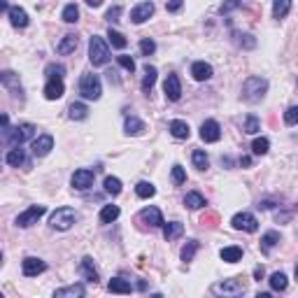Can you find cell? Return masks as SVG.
<instances>
[{"label":"cell","mask_w":298,"mask_h":298,"mask_svg":"<svg viewBox=\"0 0 298 298\" xmlns=\"http://www.w3.org/2000/svg\"><path fill=\"white\" fill-rule=\"evenodd\" d=\"M266 94H268V80H264V77H247L242 84V91H240V96H242V100L247 102H258L264 100Z\"/></svg>","instance_id":"obj_1"},{"label":"cell","mask_w":298,"mask_h":298,"mask_svg":"<svg viewBox=\"0 0 298 298\" xmlns=\"http://www.w3.org/2000/svg\"><path fill=\"white\" fill-rule=\"evenodd\" d=\"M88 61L94 63L96 68L98 66H105L110 61V49H108V42L98 38V35H91L88 40Z\"/></svg>","instance_id":"obj_2"},{"label":"cell","mask_w":298,"mask_h":298,"mask_svg":"<svg viewBox=\"0 0 298 298\" xmlns=\"http://www.w3.org/2000/svg\"><path fill=\"white\" fill-rule=\"evenodd\" d=\"M80 94L86 98V100H98L102 94V84H100V77L98 74H82L80 80Z\"/></svg>","instance_id":"obj_3"},{"label":"cell","mask_w":298,"mask_h":298,"mask_svg":"<svg viewBox=\"0 0 298 298\" xmlns=\"http://www.w3.org/2000/svg\"><path fill=\"white\" fill-rule=\"evenodd\" d=\"M33 136H35L33 124H19L16 128H10V133L2 138V142L10 144V147H21V144L26 142V140H30Z\"/></svg>","instance_id":"obj_4"},{"label":"cell","mask_w":298,"mask_h":298,"mask_svg":"<svg viewBox=\"0 0 298 298\" xmlns=\"http://www.w3.org/2000/svg\"><path fill=\"white\" fill-rule=\"evenodd\" d=\"M77 222V212L72 208H58V210L49 217V226L54 230H68L72 228V224Z\"/></svg>","instance_id":"obj_5"},{"label":"cell","mask_w":298,"mask_h":298,"mask_svg":"<svg viewBox=\"0 0 298 298\" xmlns=\"http://www.w3.org/2000/svg\"><path fill=\"white\" fill-rule=\"evenodd\" d=\"M212 294H217V296H242L244 282L242 280H224V282L212 284Z\"/></svg>","instance_id":"obj_6"},{"label":"cell","mask_w":298,"mask_h":298,"mask_svg":"<svg viewBox=\"0 0 298 298\" xmlns=\"http://www.w3.org/2000/svg\"><path fill=\"white\" fill-rule=\"evenodd\" d=\"M44 212H47L44 205H30L28 210H24L19 217H16V226H19V228H28V226H33V224H38V219H40Z\"/></svg>","instance_id":"obj_7"},{"label":"cell","mask_w":298,"mask_h":298,"mask_svg":"<svg viewBox=\"0 0 298 298\" xmlns=\"http://www.w3.org/2000/svg\"><path fill=\"white\" fill-rule=\"evenodd\" d=\"M230 226L236 230H247V233H256L258 228V219L250 212H238L236 217L230 219Z\"/></svg>","instance_id":"obj_8"},{"label":"cell","mask_w":298,"mask_h":298,"mask_svg":"<svg viewBox=\"0 0 298 298\" xmlns=\"http://www.w3.org/2000/svg\"><path fill=\"white\" fill-rule=\"evenodd\" d=\"M163 94H166V98H168L170 102H177L182 98V82H180V77H177L175 72H170L168 77H166V82H163Z\"/></svg>","instance_id":"obj_9"},{"label":"cell","mask_w":298,"mask_h":298,"mask_svg":"<svg viewBox=\"0 0 298 298\" xmlns=\"http://www.w3.org/2000/svg\"><path fill=\"white\" fill-rule=\"evenodd\" d=\"M94 170H88V168H80V170H74L72 177H70V184H72L74 189H80V191H86L94 186Z\"/></svg>","instance_id":"obj_10"},{"label":"cell","mask_w":298,"mask_h":298,"mask_svg":"<svg viewBox=\"0 0 298 298\" xmlns=\"http://www.w3.org/2000/svg\"><path fill=\"white\" fill-rule=\"evenodd\" d=\"M152 14H154V2H152V0H144V2H138V5L130 10V21L140 26V24H144Z\"/></svg>","instance_id":"obj_11"},{"label":"cell","mask_w":298,"mask_h":298,"mask_svg":"<svg viewBox=\"0 0 298 298\" xmlns=\"http://www.w3.org/2000/svg\"><path fill=\"white\" fill-rule=\"evenodd\" d=\"M47 270V264L38 256H26L21 261V272L26 275V278H35V275H40V272Z\"/></svg>","instance_id":"obj_12"},{"label":"cell","mask_w":298,"mask_h":298,"mask_svg":"<svg viewBox=\"0 0 298 298\" xmlns=\"http://www.w3.org/2000/svg\"><path fill=\"white\" fill-rule=\"evenodd\" d=\"M63 94H66L63 77H49L47 84H44V98H47V100H58Z\"/></svg>","instance_id":"obj_13"},{"label":"cell","mask_w":298,"mask_h":298,"mask_svg":"<svg viewBox=\"0 0 298 298\" xmlns=\"http://www.w3.org/2000/svg\"><path fill=\"white\" fill-rule=\"evenodd\" d=\"M200 138H203V142H219L222 126H219L214 119H208V122H203V126H200Z\"/></svg>","instance_id":"obj_14"},{"label":"cell","mask_w":298,"mask_h":298,"mask_svg":"<svg viewBox=\"0 0 298 298\" xmlns=\"http://www.w3.org/2000/svg\"><path fill=\"white\" fill-rule=\"evenodd\" d=\"M0 82H2V86H7L10 91H12L14 98L24 100V88H21V82H19V77H16V74L10 72V70H5V72L0 74Z\"/></svg>","instance_id":"obj_15"},{"label":"cell","mask_w":298,"mask_h":298,"mask_svg":"<svg viewBox=\"0 0 298 298\" xmlns=\"http://www.w3.org/2000/svg\"><path fill=\"white\" fill-rule=\"evenodd\" d=\"M30 149H33V156H47L52 149H54V138L52 136H38L33 140V144H30Z\"/></svg>","instance_id":"obj_16"},{"label":"cell","mask_w":298,"mask_h":298,"mask_svg":"<svg viewBox=\"0 0 298 298\" xmlns=\"http://www.w3.org/2000/svg\"><path fill=\"white\" fill-rule=\"evenodd\" d=\"M140 222H144V224H149V228H158V226H163V214H161V210L158 208H144L142 212H140Z\"/></svg>","instance_id":"obj_17"},{"label":"cell","mask_w":298,"mask_h":298,"mask_svg":"<svg viewBox=\"0 0 298 298\" xmlns=\"http://www.w3.org/2000/svg\"><path fill=\"white\" fill-rule=\"evenodd\" d=\"M214 74V70H212L210 63H205V61H196L194 66H191V77L196 82H208Z\"/></svg>","instance_id":"obj_18"},{"label":"cell","mask_w":298,"mask_h":298,"mask_svg":"<svg viewBox=\"0 0 298 298\" xmlns=\"http://www.w3.org/2000/svg\"><path fill=\"white\" fill-rule=\"evenodd\" d=\"M80 272H82V278L86 280V282H91V284H98V270H96L94 258H91V256H84V258H82Z\"/></svg>","instance_id":"obj_19"},{"label":"cell","mask_w":298,"mask_h":298,"mask_svg":"<svg viewBox=\"0 0 298 298\" xmlns=\"http://www.w3.org/2000/svg\"><path fill=\"white\" fill-rule=\"evenodd\" d=\"M5 163L7 166H12V168H19V166H30L28 163V158H26V154H24V149H19V147H14V149H10L5 154Z\"/></svg>","instance_id":"obj_20"},{"label":"cell","mask_w":298,"mask_h":298,"mask_svg":"<svg viewBox=\"0 0 298 298\" xmlns=\"http://www.w3.org/2000/svg\"><path fill=\"white\" fill-rule=\"evenodd\" d=\"M7 16H10V24H12L14 28H26L28 26V14L24 7H10V12H7Z\"/></svg>","instance_id":"obj_21"},{"label":"cell","mask_w":298,"mask_h":298,"mask_svg":"<svg viewBox=\"0 0 298 298\" xmlns=\"http://www.w3.org/2000/svg\"><path fill=\"white\" fill-rule=\"evenodd\" d=\"M124 130H126V136H142L147 126H144L142 119H138V116H126V122H124Z\"/></svg>","instance_id":"obj_22"},{"label":"cell","mask_w":298,"mask_h":298,"mask_svg":"<svg viewBox=\"0 0 298 298\" xmlns=\"http://www.w3.org/2000/svg\"><path fill=\"white\" fill-rule=\"evenodd\" d=\"M170 136L177 138V140H186V138L191 136V128H189V124L182 122V119H172L170 122Z\"/></svg>","instance_id":"obj_23"},{"label":"cell","mask_w":298,"mask_h":298,"mask_svg":"<svg viewBox=\"0 0 298 298\" xmlns=\"http://www.w3.org/2000/svg\"><path fill=\"white\" fill-rule=\"evenodd\" d=\"M86 294L84 284H70V286H63V289H56L54 298H82Z\"/></svg>","instance_id":"obj_24"},{"label":"cell","mask_w":298,"mask_h":298,"mask_svg":"<svg viewBox=\"0 0 298 298\" xmlns=\"http://www.w3.org/2000/svg\"><path fill=\"white\" fill-rule=\"evenodd\" d=\"M77 44H80V38H77V35H63V40L58 42L56 52H58L61 56H68L77 49Z\"/></svg>","instance_id":"obj_25"},{"label":"cell","mask_w":298,"mask_h":298,"mask_svg":"<svg viewBox=\"0 0 298 298\" xmlns=\"http://www.w3.org/2000/svg\"><path fill=\"white\" fill-rule=\"evenodd\" d=\"M182 233H184V224L182 222H168V224H163V238H166L168 242L177 240Z\"/></svg>","instance_id":"obj_26"},{"label":"cell","mask_w":298,"mask_h":298,"mask_svg":"<svg viewBox=\"0 0 298 298\" xmlns=\"http://www.w3.org/2000/svg\"><path fill=\"white\" fill-rule=\"evenodd\" d=\"M280 240H282V236H280L278 230H268V233H264V238H261V252L264 254H270L272 247H278Z\"/></svg>","instance_id":"obj_27"},{"label":"cell","mask_w":298,"mask_h":298,"mask_svg":"<svg viewBox=\"0 0 298 298\" xmlns=\"http://www.w3.org/2000/svg\"><path fill=\"white\" fill-rule=\"evenodd\" d=\"M219 256H222V261H226V264H238V261L242 258V247H238V244L224 247V250L219 252Z\"/></svg>","instance_id":"obj_28"},{"label":"cell","mask_w":298,"mask_h":298,"mask_svg":"<svg viewBox=\"0 0 298 298\" xmlns=\"http://www.w3.org/2000/svg\"><path fill=\"white\" fill-rule=\"evenodd\" d=\"M292 10V0H272V19L282 21Z\"/></svg>","instance_id":"obj_29"},{"label":"cell","mask_w":298,"mask_h":298,"mask_svg":"<svg viewBox=\"0 0 298 298\" xmlns=\"http://www.w3.org/2000/svg\"><path fill=\"white\" fill-rule=\"evenodd\" d=\"M108 289L112 294H130V292H133L130 282H128V280H124V278H112V280H110V284H108Z\"/></svg>","instance_id":"obj_30"},{"label":"cell","mask_w":298,"mask_h":298,"mask_svg":"<svg viewBox=\"0 0 298 298\" xmlns=\"http://www.w3.org/2000/svg\"><path fill=\"white\" fill-rule=\"evenodd\" d=\"M68 116L72 119V122H84L88 116V108L84 105V102H72L68 108Z\"/></svg>","instance_id":"obj_31"},{"label":"cell","mask_w":298,"mask_h":298,"mask_svg":"<svg viewBox=\"0 0 298 298\" xmlns=\"http://www.w3.org/2000/svg\"><path fill=\"white\" fill-rule=\"evenodd\" d=\"M156 68L154 66H144V77H142V84H140V86H142V91L144 94H149V91H152V88H154V84H156Z\"/></svg>","instance_id":"obj_32"},{"label":"cell","mask_w":298,"mask_h":298,"mask_svg":"<svg viewBox=\"0 0 298 298\" xmlns=\"http://www.w3.org/2000/svg\"><path fill=\"white\" fill-rule=\"evenodd\" d=\"M184 205L189 208V210H200V208H205V198L198 194V191H189L186 196H184Z\"/></svg>","instance_id":"obj_33"},{"label":"cell","mask_w":298,"mask_h":298,"mask_svg":"<svg viewBox=\"0 0 298 298\" xmlns=\"http://www.w3.org/2000/svg\"><path fill=\"white\" fill-rule=\"evenodd\" d=\"M191 161H194V168H198V170H208V168H210V158H208V154H205L203 149H194Z\"/></svg>","instance_id":"obj_34"},{"label":"cell","mask_w":298,"mask_h":298,"mask_svg":"<svg viewBox=\"0 0 298 298\" xmlns=\"http://www.w3.org/2000/svg\"><path fill=\"white\" fill-rule=\"evenodd\" d=\"M198 247H200V244H198V240H189V242L184 244V247H182V254H180L184 264H191V261H194V256H196Z\"/></svg>","instance_id":"obj_35"},{"label":"cell","mask_w":298,"mask_h":298,"mask_svg":"<svg viewBox=\"0 0 298 298\" xmlns=\"http://www.w3.org/2000/svg\"><path fill=\"white\" fill-rule=\"evenodd\" d=\"M61 19L66 21V24H77V21H80V7L74 5V2H70V5H66V7H63Z\"/></svg>","instance_id":"obj_36"},{"label":"cell","mask_w":298,"mask_h":298,"mask_svg":"<svg viewBox=\"0 0 298 298\" xmlns=\"http://www.w3.org/2000/svg\"><path fill=\"white\" fill-rule=\"evenodd\" d=\"M119 214H122V212H119L116 205H105V208L100 210V222L102 224H112V222L119 219Z\"/></svg>","instance_id":"obj_37"},{"label":"cell","mask_w":298,"mask_h":298,"mask_svg":"<svg viewBox=\"0 0 298 298\" xmlns=\"http://www.w3.org/2000/svg\"><path fill=\"white\" fill-rule=\"evenodd\" d=\"M268 282H270V289H272V292H284L286 284H289V282H286V275H284V272H280V270L272 272Z\"/></svg>","instance_id":"obj_38"},{"label":"cell","mask_w":298,"mask_h":298,"mask_svg":"<svg viewBox=\"0 0 298 298\" xmlns=\"http://www.w3.org/2000/svg\"><path fill=\"white\" fill-rule=\"evenodd\" d=\"M108 38H110V42H112V47L114 49H126V44H128V40H126L119 30H114V28H110L108 30Z\"/></svg>","instance_id":"obj_39"},{"label":"cell","mask_w":298,"mask_h":298,"mask_svg":"<svg viewBox=\"0 0 298 298\" xmlns=\"http://www.w3.org/2000/svg\"><path fill=\"white\" fill-rule=\"evenodd\" d=\"M233 38H236V44H238V47H244V49H254V47H256V40H254V35L233 33Z\"/></svg>","instance_id":"obj_40"},{"label":"cell","mask_w":298,"mask_h":298,"mask_svg":"<svg viewBox=\"0 0 298 298\" xmlns=\"http://www.w3.org/2000/svg\"><path fill=\"white\" fill-rule=\"evenodd\" d=\"M268 149H270V140H268V138H256V140L252 142V152L256 156L268 154Z\"/></svg>","instance_id":"obj_41"},{"label":"cell","mask_w":298,"mask_h":298,"mask_svg":"<svg viewBox=\"0 0 298 298\" xmlns=\"http://www.w3.org/2000/svg\"><path fill=\"white\" fill-rule=\"evenodd\" d=\"M105 191L110 196H119L122 194V180L119 177H105Z\"/></svg>","instance_id":"obj_42"},{"label":"cell","mask_w":298,"mask_h":298,"mask_svg":"<svg viewBox=\"0 0 298 298\" xmlns=\"http://www.w3.org/2000/svg\"><path fill=\"white\" fill-rule=\"evenodd\" d=\"M136 194L140 198H152L156 194V186L152 182H138V186H136Z\"/></svg>","instance_id":"obj_43"},{"label":"cell","mask_w":298,"mask_h":298,"mask_svg":"<svg viewBox=\"0 0 298 298\" xmlns=\"http://www.w3.org/2000/svg\"><path fill=\"white\" fill-rule=\"evenodd\" d=\"M242 130H244V133H250V136L258 133V130H261V124H258L256 116H254V114L247 116V119H244V124H242Z\"/></svg>","instance_id":"obj_44"},{"label":"cell","mask_w":298,"mask_h":298,"mask_svg":"<svg viewBox=\"0 0 298 298\" xmlns=\"http://www.w3.org/2000/svg\"><path fill=\"white\" fill-rule=\"evenodd\" d=\"M44 74H47V80L49 77H63V74H66V68H63L61 63H49Z\"/></svg>","instance_id":"obj_45"},{"label":"cell","mask_w":298,"mask_h":298,"mask_svg":"<svg viewBox=\"0 0 298 298\" xmlns=\"http://www.w3.org/2000/svg\"><path fill=\"white\" fill-rule=\"evenodd\" d=\"M156 52V42L149 40V38H144V40H140V54L142 56H152Z\"/></svg>","instance_id":"obj_46"},{"label":"cell","mask_w":298,"mask_h":298,"mask_svg":"<svg viewBox=\"0 0 298 298\" xmlns=\"http://www.w3.org/2000/svg\"><path fill=\"white\" fill-rule=\"evenodd\" d=\"M186 182V172H184V168L182 166H172V184H184Z\"/></svg>","instance_id":"obj_47"},{"label":"cell","mask_w":298,"mask_h":298,"mask_svg":"<svg viewBox=\"0 0 298 298\" xmlns=\"http://www.w3.org/2000/svg\"><path fill=\"white\" fill-rule=\"evenodd\" d=\"M284 124L286 126H296L298 124V105H294V108H289L284 112Z\"/></svg>","instance_id":"obj_48"},{"label":"cell","mask_w":298,"mask_h":298,"mask_svg":"<svg viewBox=\"0 0 298 298\" xmlns=\"http://www.w3.org/2000/svg\"><path fill=\"white\" fill-rule=\"evenodd\" d=\"M116 61H119V66H122L124 70H128V72H133V70H136V61H133L130 56L122 54V56H116Z\"/></svg>","instance_id":"obj_49"},{"label":"cell","mask_w":298,"mask_h":298,"mask_svg":"<svg viewBox=\"0 0 298 298\" xmlns=\"http://www.w3.org/2000/svg\"><path fill=\"white\" fill-rule=\"evenodd\" d=\"M240 5H242L240 0H226V2L219 7V12H222V14H228V12H233V10H236V7H240Z\"/></svg>","instance_id":"obj_50"},{"label":"cell","mask_w":298,"mask_h":298,"mask_svg":"<svg viewBox=\"0 0 298 298\" xmlns=\"http://www.w3.org/2000/svg\"><path fill=\"white\" fill-rule=\"evenodd\" d=\"M119 16H122V5L110 7L108 14H105V19H108V21H119Z\"/></svg>","instance_id":"obj_51"},{"label":"cell","mask_w":298,"mask_h":298,"mask_svg":"<svg viewBox=\"0 0 298 298\" xmlns=\"http://www.w3.org/2000/svg\"><path fill=\"white\" fill-rule=\"evenodd\" d=\"M219 217H217V212H208L203 219H200V224H205V226H217Z\"/></svg>","instance_id":"obj_52"},{"label":"cell","mask_w":298,"mask_h":298,"mask_svg":"<svg viewBox=\"0 0 298 298\" xmlns=\"http://www.w3.org/2000/svg\"><path fill=\"white\" fill-rule=\"evenodd\" d=\"M182 5H184V0H168V2H166V10H168V12H180Z\"/></svg>","instance_id":"obj_53"},{"label":"cell","mask_w":298,"mask_h":298,"mask_svg":"<svg viewBox=\"0 0 298 298\" xmlns=\"http://www.w3.org/2000/svg\"><path fill=\"white\" fill-rule=\"evenodd\" d=\"M240 166L250 168V166H252V158H250V156H242V158H240Z\"/></svg>","instance_id":"obj_54"},{"label":"cell","mask_w":298,"mask_h":298,"mask_svg":"<svg viewBox=\"0 0 298 298\" xmlns=\"http://www.w3.org/2000/svg\"><path fill=\"white\" fill-rule=\"evenodd\" d=\"M254 278L256 280H264V268L258 266V268H254Z\"/></svg>","instance_id":"obj_55"},{"label":"cell","mask_w":298,"mask_h":298,"mask_svg":"<svg viewBox=\"0 0 298 298\" xmlns=\"http://www.w3.org/2000/svg\"><path fill=\"white\" fill-rule=\"evenodd\" d=\"M88 7H100L102 5V0H84Z\"/></svg>","instance_id":"obj_56"},{"label":"cell","mask_w":298,"mask_h":298,"mask_svg":"<svg viewBox=\"0 0 298 298\" xmlns=\"http://www.w3.org/2000/svg\"><path fill=\"white\" fill-rule=\"evenodd\" d=\"M108 80H110V82H114V84H119V77H116V72H112V70L108 72Z\"/></svg>","instance_id":"obj_57"},{"label":"cell","mask_w":298,"mask_h":298,"mask_svg":"<svg viewBox=\"0 0 298 298\" xmlns=\"http://www.w3.org/2000/svg\"><path fill=\"white\" fill-rule=\"evenodd\" d=\"M0 10H2V12H10V5H7L5 0H0Z\"/></svg>","instance_id":"obj_58"},{"label":"cell","mask_w":298,"mask_h":298,"mask_svg":"<svg viewBox=\"0 0 298 298\" xmlns=\"http://www.w3.org/2000/svg\"><path fill=\"white\" fill-rule=\"evenodd\" d=\"M296 280H298V264H296Z\"/></svg>","instance_id":"obj_59"}]
</instances>
